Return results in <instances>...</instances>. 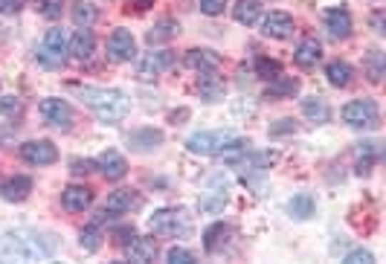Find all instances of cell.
<instances>
[{"instance_id": "cell-1", "label": "cell", "mask_w": 386, "mask_h": 264, "mask_svg": "<svg viewBox=\"0 0 386 264\" xmlns=\"http://www.w3.org/2000/svg\"><path fill=\"white\" fill-rule=\"evenodd\" d=\"M81 99L102 122H119L125 119L128 108H131L128 96L122 91H113V87H84Z\"/></svg>"}, {"instance_id": "cell-2", "label": "cell", "mask_w": 386, "mask_h": 264, "mask_svg": "<svg viewBox=\"0 0 386 264\" xmlns=\"http://www.w3.org/2000/svg\"><path fill=\"white\" fill-rule=\"evenodd\" d=\"M250 143L244 137H235L230 131H200L186 140V148L192 154H203V157H218V154H238L244 151Z\"/></svg>"}, {"instance_id": "cell-3", "label": "cell", "mask_w": 386, "mask_h": 264, "mask_svg": "<svg viewBox=\"0 0 386 264\" xmlns=\"http://www.w3.org/2000/svg\"><path fill=\"white\" fill-rule=\"evenodd\" d=\"M0 255L15 261H41L53 255V244L44 247V235L38 233H9L0 241Z\"/></svg>"}, {"instance_id": "cell-4", "label": "cell", "mask_w": 386, "mask_h": 264, "mask_svg": "<svg viewBox=\"0 0 386 264\" xmlns=\"http://www.w3.org/2000/svg\"><path fill=\"white\" fill-rule=\"evenodd\" d=\"M342 122L352 128H377L380 125V111L375 99H355L342 108Z\"/></svg>"}, {"instance_id": "cell-5", "label": "cell", "mask_w": 386, "mask_h": 264, "mask_svg": "<svg viewBox=\"0 0 386 264\" xmlns=\"http://www.w3.org/2000/svg\"><path fill=\"white\" fill-rule=\"evenodd\" d=\"M38 61L44 67H64L67 61V38L61 29H50L38 47Z\"/></svg>"}, {"instance_id": "cell-6", "label": "cell", "mask_w": 386, "mask_h": 264, "mask_svg": "<svg viewBox=\"0 0 386 264\" xmlns=\"http://www.w3.org/2000/svg\"><path fill=\"white\" fill-rule=\"evenodd\" d=\"M148 227L154 233H163V235H189V230H192L186 215L178 212V209H157L148 218Z\"/></svg>"}, {"instance_id": "cell-7", "label": "cell", "mask_w": 386, "mask_h": 264, "mask_svg": "<svg viewBox=\"0 0 386 264\" xmlns=\"http://www.w3.org/2000/svg\"><path fill=\"white\" fill-rule=\"evenodd\" d=\"M140 203H143V198L134 189H116V192L108 195V200H105V206H102V212L96 218V224H102L105 218H113V215H128L131 209H137Z\"/></svg>"}, {"instance_id": "cell-8", "label": "cell", "mask_w": 386, "mask_h": 264, "mask_svg": "<svg viewBox=\"0 0 386 264\" xmlns=\"http://www.w3.org/2000/svg\"><path fill=\"white\" fill-rule=\"evenodd\" d=\"M38 111H41V116H44V122L47 125H53V128H61V131H70L73 128V108L64 102V99H44L38 105Z\"/></svg>"}, {"instance_id": "cell-9", "label": "cell", "mask_w": 386, "mask_h": 264, "mask_svg": "<svg viewBox=\"0 0 386 264\" xmlns=\"http://www.w3.org/2000/svg\"><path fill=\"white\" fill-rule=\"evenodd\" d=\"M137 56V41L128 29H113L108 38V59L111 61H131Z\"/></svg>"}, {"instance_id": "cell-10", "label": "cell", "mask_w": 386, "mask_h": 264, "mask_svg": "<svg viewBox=\"0 0 386 264\" xmlns=\"http://www.w3.org/2000/svg\"><path fill=\"white\" fill-rule=\"evenodd\" d=\"M21 157L29 166H50V163L59 160V148L50 140H29V143L21 146Z\"/></svg>"}, {"instance_id": "cell-11", "label": "cell", "mask_w": 386, "mask_h": 264, "mask_svg": "<svg viewBox=\"0 0 386 264\" xmlns=\"http://www.w3.org/2000/svg\"><path fill=\"white\" fill-rule=\"evenodd\" d=\"M325 29H328V35H331L334 41H346V38L352 35V29H355L349 9H342V6L328 9V12H325Z\"/></svg>"}, {"instance_id": "cell-12", "label": "cell", "mask_w": 386, "mask_h": 264, "mask_svg": "<svg viewBox=\"0 0 386 264\" xmlns=\"http://www.w3.org/2000/svg\"><path fill=\"white\" fill-rule=\"evenodd\" d=\"M171 64H175V56H171L168 50H157V53H148V56L140 61V70H137V76L148 81V78H154V76L166 73Z\"/></svg>"}, {"instance_id": "cell-13", "label": "cell", "mask_w": 386, "mask_h": 264, "mask_svg": "<svg viewBox=\"0 0 386 264\" xmlns=\"http://www.w3.org/2000/svg\"><path fill=\"white\" fill-rule=\"evenodd\" d=\"M125 258L128 261H137V264H148L157 258V241L154 238H140L134 235L131 241L125 244Z\"/></svg>"}, {"instance_id": "cell-14", "label": "cell", "mask_w": 386, "mask_h": 264, "mask_svg": "<svg viewBox=\"0 0 386 264\" xmlns=\"http://www.w3.org/2000/svg\"><path fill=\"white\" fill-rule=\"evenodd\" d=\"M96 166H99V171L105 174L108 181H122L125 174H128V163H125V157H122L119 151H113V148L102 151V154H99V160H96Z\"/></svg>"}, {"instance_id": "cell-15", "label": "cell", "mask_w": 386, "mask_h": 264, "mask_svg": "<svg viewBox=\"0 0 386 264\" xmlns=\"http://www.w3.org/2000/svg\"><path fill=\"white\" fill-rule=\"evenodd\" d=\"M224 78L221 76H215V70H203L200 73V78H198V93H200V99H206V102H218V99H224Z\"/></svg>"}, {"instance_id": "cell-16", "label": "cell", "mask_w": 386, "mask_h": 264, "mask_svg": "<svg viewBox=\"0 0 386 264\" xmlns=\"http://www.w3.org/2000/svg\"><path fill=\"white\" fill-rule=\"evenodd\" d=\"M61 203H64L67 212H84L93 203V189H88V186H67L61 192Z\"/></svg>"}, {"instance_id": "cell-17", "label": "cell", "mask_w": 386, "mask_h": 264, "mask_svg": "<svg viewBox=\"0 0 386 264\" xmlns=\"http://www.w3.org/2000/svg\"><path fill=\"white\" fill-rule=\"evenodd\" d=\"M262 32L268 35V38H290L293 35V18L288 15V12H270L268 18H265V24H262Z\"/></svg>"}, {"instance_id": "cell-18", "label": "cell", "mask_w": 386, "mask_h": 264, "mask_svg": "<svg viewBox=\"0 0 386 264\" xmlns=\"http://www.w3.org/2000/svg\"><path fill=\"white\" fill-rule=\"evenodd\" d=\"M230 235H233V230L224 224V221H218V224H209L206 227V233H203V250L206 253H221L227 244H230Z\"/></svg>"}, {"instance_id": "cell-19", "label": "cell", "mask_w": 386, "mask_h": 264, "mask_svg": "<svg viewBox=\"0 0 386 264\" xmlns=\"http://www.w3.org/2000/svg\"><path fill=\"white\" fill-rule=\"evenodd\" d=\"M93 50H96V38H93V32H91V26H78L76 29V35L70 38V53L76 56V59H91L93 56Z\"/></svg>"}, {"instance_id": "cell-20", "label": "cell", "mask_w": 386, "mask_h": 264, "mask_svg": "<svg viewBox=\"0 0 386 264\" xmlns=\"http://www.w3.org/2000/svg\"><path fill=\"white\" fill-rule=\"evenodd\" d=\"M29 192H32V178H26V174H15V178H9L4 186H0V198L9 200V203L24 200Z\"/></svg>"}, {"instance_id": "cell-21", "label": "cell", "mask_w": 386, "mask_h": 264, "mask_svg": "<svg viewBox=\"0 0 386 264\" xmlns=\"http://www.w3.org/2000/svg\"><path fill=\"white\" fill-rule=\"evenodd\" d=\"M320 59H322V44L317 38H303V41H299V47L293 53V61L299 67H314Z\"/></svg>"}, {"instance_id": "cell-22", "label": "cell", "mask_w": 386, "mask_h": 264, "mask_svg": "<svg viewBox=\"0 0 386 264\" xmlns=\"http://www.w3.org/2000/svg\"><path fill=\"white\" fill-rule=\"evenodd\" d=\"M299 91V78L296 76H276L270 78L268 91H265V99H288Z\"/></svg>"}, {"instance_id": "cell-23", "label": "cell", "mask_w": 386, "mask_h": 264, "mask_svg": "<svg viewBox=\"0 0 386 264\" xmlns=\"http://www.w3.org/2000/svg\"><path fill=\"white\" fill-rule=\"evenodd\" d=\"M186 67L203 73V70H218L221 67V56L212 50H189L186 53Z\"/></svg>"}, {"instance_id": "cell-24", "label": "cell", "mask_w": 386, "mask_h": 264, "mask_svg": "<svg viewBox=\"0 0 386 264\" xmlns=\"http://www.w3.org/2000/svg\"><path fill=\"white\" fill-rule=\"evenodd\" d=\"M325 76H328V81H331L334 87H349V84H352V78H355V70H352V64H349V61L334 59V61H328Z\"/></svg>"}, {"instance_id": "cell-25", "label": "cell", "mask_w": 386, "mask_h": 264, "mask_svg": "<svg viewBox=\"0 0 386 264\" xmlns=\"http://www.w3.org/2000/svg\"><path fill=\"white\" fill-rule=\"evenodd\" d=\"M178 21H171V18H163L160 24H154L148 32H146V41L151 44V47H154V44H163V41H171V38H175L178 35Z\"/></svg>"}, {"instance_id": "cell-26", "label": "cell", "mask_w": 386, "mask_h": 264, "mask_svg": "<svg viewBox=\"0 0 386 264\" xmlns=\"http://www.w3.org/2000/svg\"><path fill=\"white\" fill-rule=\"evenodd\" d=\"M259 15H262V4H259V0H238L235 9H233V18L238 24H244V26H253L255 21H259Z\"/></svg>"}, {"instance_id": "cell-27", "label": "cell", "mask_w": 386, "mask_h": 264, "mask_svg": "<svg viewBox=\"0 0 386 264\" xmlns=\"http://www.w3.org/2000/svg\"><path fill=\"white\" fill-rule=\"evenodd\" d=\"M314 195H308V192H299V195H293V200L288 203V209H290V215L293 218H299V221H308V218L314 215Z\"/></svg>"}, {"instance_id": "cell-28", "label": "cell", "mask_w": 386, "mask_h": 264, "mask_svg": "<svg viewBox=\"0 0 386 264\" xmlns=\"http://www.w3.org/2000/svg\"><path fill=\"white\" fill-rule=\"evenodd\" d=\"M224 200H227V181H224V183L215 181V183H212V189L206 192V198H200V209H206V212H218V209L224 206Z\"/></svg>"}, {"instance_id": "cell-29", "label": "cell", "mask_w": 386, "mask_h": 264, "mask_svg": "<svg viewBox=\"0 0 386 264\" xmlns=\"http://www.w3.org/2000/svg\"><path fill=\"white\" fill-rule=\"evenodd\" d=\"M70 18H73L76 26H93V21L99 18V12H96L93 4H84V0H78V4L70 6Z\"/></svg>"}, {"instance_id": "cell-30", "label": "cell", "mask_w": 386, "mask_h": 264, "mask_svg": "<svg viewBox=\"0 0 386 264\" xmlns=\"http://www.w3.org/2000/svg\"><path fill=\"white\" fill-rule=\"evenodd\" d=\"M303 111H305V116L314 119V122H328V119H331V111H328V105H325L322 96H308V99H303Z\"/></svg>"}, {"instance_id": "cell-31", "label": "cell", "mask_w": 386, "mask_h": 264, "mask_svg": "<svg viewBox=\"0 0 386 264\" xmlns=\"http://www.w3.org/2000/svg\"><path fill=\"white\" fill-rule=\"evenodd\" d=\"M163 143V134L154 128H146V131H137V134H131V146L137 151H148V148H157Z\"/></svg>"}, {"instance_id": "cell-32", "label": "cell", "mask_w": 386, "mask_h": 264, "mask_svg": "<svg viewBox=\"0 0 386 264\" xmlns=\"http://www.w3.org/2000/svg\"><path fill=\"white\" fill-rule=\"evenodd\" d=\"M81 250H88V253H96L99 244H102V233H99V224H91V227H84L81 230V238H78Z\"/></svg>"}, {"instance_id": "cell-33", "label": "cell", "mask_w": 386, "mask_h": 264, "mask_svg": "<svg viewBox=\"0 0 386 264\" xmlns=\"http://www.w3.org/2000/svg\"><path fill=\"white\" fill-rule=\"evenodd\" d=\"M366 76H369L372 84H377L383 78V53L380 50H372L366 56Z\"/></svg>"}, {"instance_id": "cell-34", "label": "cell", "mask_w": 386, "mask_h": 264, "mask_svg": "<svg viewBox=\"0 0 386 264\" xmlns=\"http://www.w3.org/2000/svg\"><path fill=\"white\" fill-rule=\"evenodd\" d=\"M38 12L47 21H59L64 12V0H38Z\"/></svg>"}, {"instance_id": "cell-35", "label": "cell", "mask_w": 386, "mask_h": 264, "mask_svg": "<svg viewBox=\"0 0 386 264\" xmlns=\"http://www.w3.org/2000/svg\"><path fill=\"white\" fill-rule=\"evenodd\" d=\"M255 73L270 81V78L282 76V64H279V61H273V59H255Z\"/></svg>"}, {"instance_id": "cell-36", "label": "cell", "mask_w": 386, "mask_h": 264, "mask_svg": "<svg viewBox=\"0 0 386 264\" xmlns=\"http://www.w3.org/2000/svg\"><path fill=\"white\" fill-rule=\"evenodd\" d=\"M166 261H168V264H195L198 258H195V253L186 250V247H171V250L166 253Z\"/></svg>"}, {"instance_id": "cell-37", "label": "cell", "mask_w": 386, "mask_h": 264, "mask_svg": "<svg viewBox=\"0 0 386 264\" xmlns=\"http://www.w3.org/2000/svg\"><path fill=\"white\" fill-rule=\"evenodd\" d=\"M198 6L203 15H221L224 6H227V0H198Z\"/></svg>"}, {"instance_id": "cell-38", "label": "cell", "mask_w": 386, "mask_h": 264, "mask_svg": "<svg viewBox=\"0 0 386 264\" xmlns=\"http://www.w3.org/2000/svg\"><path fill=\"white\" fill-rule=\"evenodd\" d=\"M372 261H375V255L369 250H352L346 255V264H372Z\"/></svg>"}, {"instance_id": "cell-39", "label": "cell", "mask_w": 386, "mask_h": 264, "mask_svg": "<svg viewBox=\"0 0 386 264\" xmlns=\"http://www.w3.org/2000/svg\"><path fill=\"white\" fill-rule=\"evenodd\" d=\"M26 6V0H0V15H18Z\"/></svg>"}, {"instance_id": "cell-40", "label": "cell", "mask_w": 386, "mask_h": 264, "mask_svg": "<svg viewBox=\"0 0 386 264\" xmlns=\"http://www.w3.org/2000/svg\"><path fill=\"white\" fill-rule=\"evenodd\" d=\"M93 168H96V166H93L91 160H73V168H70V171H73V174H91Z\"/></svg>"}, {"instance_id": "cell-41", "label": "cell", "mask_w": 386, "mask_h": 264, "mask_svg": "<svg viewBox=\"0 0 386 264\" xmlns=\"http://www.w3.org/2000/svg\"><path fill=\"white\" fill-rule=\"evenodd\" d=\"M113 235H116V241H119V244H128V241H131L137 233H134V227H119Z\"/></svg>"}, {"instance_id": "cell-42", "label": "cell", "mask_w": 386, "mask_h": 264, "mask_svg": "<svg viewBox=\"0 0 386 264\" xmlns=\"http://www.w3.org/2000/svg\"><path fill=\"white\" fill-rule=\"evenodd\" d=\"M18 108H21V102L15 96H6L4 102H0V113H15Z\"/></svg>"}, {"instance_id": "cell-43", "label": "cell", "mask_w": 386, "mask_h": 264, "mask_svg": "<svg viewBox=\"0 0 386 264\" xmlns=\"http://www.w3.org/2000/svg\"><path fill=\"white\" fill-rule=\"evenodd\" d=\"M375 32H383V12L375 15Z\"/></svg>"}, {"instance_id": "cell-44", "label": "cell", "mask_w": 386, "mask_h": 264, "mask_svg": "<svg viewBox=\"0 0 386 264\" xmlns=\"http://www.w3.org/2000/svg\"><path fill=\"white\" fill-rule=\"evenodd\" d=\"M134 6L137 9H148V6H154V0H134Z\"/></svg>"}]
</instances>
